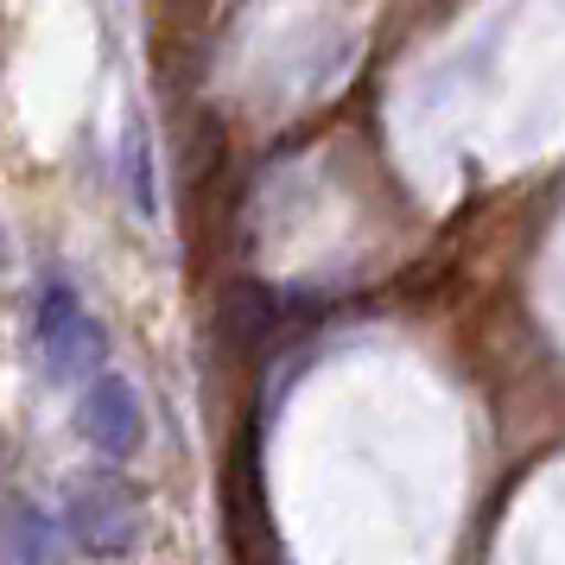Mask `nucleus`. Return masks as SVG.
<instances>
[{
    "label": "nucleus",
    "mask_w": 565,
    "mask_h": 565,
    "mask_svg": "<svg viewBox=\"0 0 565 565\" xmlns=\"http://www.w3.org/2000/svg\"><path fill=\"white\" fill-rule=\"evenodd\" d=\"M57 527H64V540L77 546L83 559L121 565V559H134L140 540H147V495H140L115 463H103V470H89V477H77V483L64 489Z\"/></svg>",
    "instance_id": "nucleus-1"
},
{
    "label": "nucleus",
    "mask_w": 565,
    "mask_h": 565,
    "mask_svg": "<svg viewBox=\"0 0 565 565\" xmlns=\"http://www.w3.org/2000/svg\"><path fill=\"white\" fill-rule=\"evenodd\" d=\"M77 433L103 463H128L147 445V401H140V387L128 375H115V369L89 375L77 394Z\"/></svg>",
    "instance_id": "nucleus-3"
},
{
    "label": "nucleus",
    "mask_w": 565,
    "mask_h": 565,
    "mask_svg": "<svg viewBox=\"0 0 565 565\" xmlns=\"http://www.w3.org/2000/svg\"><path fill=\"white\" fill-rule=\"evenodd\" d=\"M32 350L45 362V375L52 382H89V375H103L108 369V331L96 306L77 292V280H64V274H45L39 280V306H32Z\"/></svg>",
    "instance_id": "nucleus-2"
},
{
    "label": "nucleus",
    "mask_w": 565,
    "mask_h": 565,
    "mask_svg": "<svg viewBox=\"0 0 565 565\" xmlns=\"http://www.w3.org/2000/svg\"><path fill=\"white\" fill-rule=\"evenodd\" d=\"M0 565H64V527L45 502L13 495L0 509Z\"/></svg>",
    "instance_id": "nucleus-4"
},
{
    "label": "nucleus",
    "mask_w": 565,
    "mask_h": 565,
    "mask_svg": "<svg viewBox=\"0 0 565 565\" xmlns=\"http://www.w3.org/2000/svg\"><path fill=\"white\" fill-rule=\"evenodd\" d=\"M13 260V235H7V223H0V267Z\"/></svg>",
    "instance_id": "nucleus-5"
}]
</instances>
